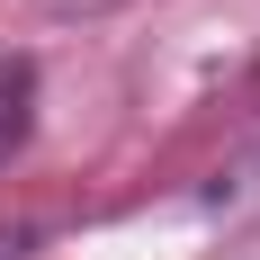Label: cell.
<instances>
[{"label": "cell", "instance_id": "obj_1", "mask_svg": "<svg viewBox=\"0 0 260 260\" xmlns=\"http://www.w3.org/2000/svg\"><path fill=\"white\" fill-rule=\"evenodd\" d=\"M18 126H27V72H18V63H0V153L18 144Z\"/></svg>", "mask_w": 260, "mask_h": 260}, {"label": "cell", "instance_id": "obj_2", "mask_svg": "<svg viewBox=\"0 0 260 260\" xmlns=\"http://www.w3.org/2000/svg\"><path fill=\"white\" fill-rule=\"evenodd\" d=\"M54 9H63V18H72V9H81V18H90V9H117V0H54Z\"/></svg>", "mask_w": 260, "mask_h": 260}]
</instances>
